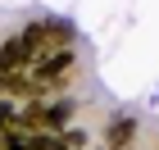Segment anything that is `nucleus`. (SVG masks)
<instances>
[{
  "mask_svg": "<svg viewBox=\"0 0 159 150\" xmlns=\"http://www.w3.org/2000/svg\"><path fill=\"white\" fill-rule=\"evenodd\" d=\"M32 64H37V50L27 46L18 32L0 41V82H5V77H27Z\"/></svg>",
  "mask_w": 159,
  "mask_h": 150,
  "instance_id": "obj_2",
  "label": "nucleus"
},
{
  "mask_svg": "<svg viewBox=\"0 0 159 150\" xmlns=\"http://www.w3.org/2000/svg\"><path fill=\"white\" fill-rule=\"evenodd\" d=\"M18 37L37 50V59H46V55L73 50V23H64V18H32Z\"/></svg>",
  "mask_w": 159,
  "mask_h": 150,
  "instance_id": "obj_1",
  "label": "nucleus"
},
{
  "mask_svg": "<svg viewBox=\"0 0 159 150\" xmlns=\"http://www.w3.org/2000/svg\"><path fill=\"white\" fill-rule=\"evenodd\" d=\"M136 141V118L132 114H114L105 123V150H132Z\"/></svg>",
  "mask_w": 159,
  "mask_h": 150,
  "instance_id": "obj_3",
  "label": "nucleus"
}]
</instances>
